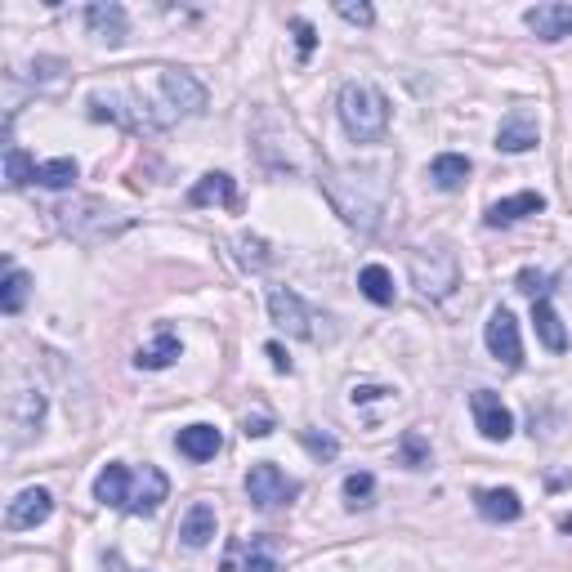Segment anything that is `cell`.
Here are the masks:
<instances>
[{
	"mask_svg": "<svg viewBox=\"0 0 572 572\" xmlns=\"http://www.w3.org/2000/svg\"><path fill=\"white\" fill-rule=\"evenodd\" d=\"M340 126L354 143H380L389 130V99L367 81H349L340 90Z\"/></svg>",
	"mask_w": 572,
	"mask_h": 572,
	"instance_id": "2",
	"label": "cell"
},
{
	"mask_svg": "<svg viewBox=\"0 0 572 572\" xmlns=\"http://www.w3.org/2000/svg\"><path fill=\"white\" fill-rule=\"evenodd\" d=\"M36 179V161L27 157L23 148H14V143H9L5 148V184L9 188H23V184H32Z\"/></svg>",
	"mask_w": 572,
	"mask_h": 572,
	"instance_id": "26",
	"label": "cell"
},
{
	"mask_svg": "<svg viewBox=\"0 0 572 572\" xmlns=\"http://www.w3.org/2000/svg\"><path fill=\"white\" fill-rule=\"evenodd\" d=\"M358 286L371 304H394V278H389L385 264H367V269L358 273Z\"/></svg>",
	"mask_w": 572,
	"mask_h": 572,
	"instance_id": "24",
	"label": "cell"
},
{
	"mask_svg": "<svg viewBox=\"0 0 572 572\" xmlns=\"http://www.w3.org/2000/svg\"><path fill=\"white\" fill-rule=\"evenodd\" d=\"M385 389H376V385H358L354 389V403H371V398H380Z\"/></svg>",
	"mask_w": 572,
	"mask_h": 572,
	"instance_id": "37",
	"label": "cell"
},
{
	"mask_svg": "<svg viewBox=\"0 0 572 572\" xmlns=\"http://www.w3.org/2000/svg\"><path fill=\"white\" fill-rule=\"evenodd\" d=\"M470 412H474V425H479V434L492 438V443H505V438L514 434L510 407H505L501 394H492V389H474V394H470Z\"/></svg>",
	"mask_w": 572,
	"mask_h": 572,
	"instance_id": "6",
	"label": "cell"
},
{
	"mask_svg": "<svg viewBox=\"0 0 572 572\" xmlns=\"http://www.w3.org/2000/svg\"><path fill=\"white\" fill-rule=\"evenodd\" d=\"M546 211V197L541 193H519V197H505V202L497 206H488V228H505V224H514V219H523V215H541Z\"/></svg>",
	"mask_w": 572,
	"mask_h": 572,
	"instance_id": "16",
	"label": "cell"
},
{
	"mask_svg": "<svg viewBox=\"0 0 572 572\" xmlns=\"http://www.w3.org/2000/svg\"><path fill=\"white\" fill-rule=\"evenodd\" d=\"M523 23L532 27V32L541 36V41H564V36H572V5H564V0H546V5H532L528 14H523Z\"/></svg>",
	"mask_w": 572,
	"mask_h": 572,
	"instance_id": "9",
	"label": "cell"
},
{
	"mask_svg": "<svg viewBox=\"0 0 572 572\" xmlns=\"http://www.w3.org/2000/svg\"><path fill=\"white\" fill-rule=\"evenodd\" d=\"M175 447L188 456V461H215V452L224 447V438H219L215 425H188V429H179Z\"/></svg>",
	"mask_w": 572,
	"mask_h": 572,
	"instance_id": "15",
	"label": "cell"
},
{
	"mask_svg": "<svg viewBox=\"0 0 572 572\" xmlns=\"http://www.w3.org/2000/svg\"><path fill=\"white\" fill-rule=\"evenodd\" d=\"M27 286H32V278H27L23 269H9L5 282H0V309H5V313H18V309H23Z\"/></svg>",
	"mask_w": 572,
	"mask_h": 572,
	"instance_id": "27",
	"label": "cell"
},
{
	"mask_svg": "<svg viewBox=\"0 0 572 572\" xmlns=\"http://www.w3.org/2000/svg\"><path fill=\"white\" fill-rule=\"evenodd\" d=\"M264 434H273L269 416H246V438H264Z\"/></svg>",
	"mask_w": 572,
	"mask_h": 572,
	"instance_id": "35",
	"label": "cell"
},
{
	"mask_svg": "<svg viewBox=\"0 0 572 572\" xmlns=\"http://www.w3.org/2000/svg\"><path fill=\"white\" fill-rule=\"evenodd\" d=\"M206 112V90L193 72L179 68H157V90L143 94V85H130L121 99L112 94H90V117L112 121V126H135V130H161L179 117H202Z\"/></svg>",
	"mask_w": 572,
	"mask_h": 572,
	"instance_id": "1",
	"label": "cell"
},
{
	"mask_svg": "<svg viewBox=\"0 0 572 572\" xmlns=\"http://www.w3.org/2000/svg\"><path fill=\"white\" fill-rule=\"evenodd\" d=\"M456 278H461V269H456V255L443 251V246H434V251H416L412 255V282L421 286L425 300H443V295H452Z\"/></svg>",
	"mask_w": 572,
	"mask_h": 572,
	"instance_id": "3",
	"label": "cell"
},
{
	"mask_svg": "<svg viewBox=\"0 0 572 572\" xmlns=\"http://www.w3.org/2000/svg\"><path fill=\"white\" fill-rule=\"evenodd\" d=\"M76 175H81V170H76L72 157H54V161H41V166H36V184L41 188H72Z\"/></svg>",
	"mask_w": 572,
	"mask_h": 572,
	"instance_id": "25",
	"label": "cell"
},
{
	"mask_svg": "<svg viewBox=\"0 0 572 572\" xmlns=\"http://www.w3.org/2000/svg\"><path fill=\"white\" fill-rule=\"evenodd\" d=\"M179 354H184L179 336H175L170 327H161L157 340H152L148 349H139V354H135V367H139V371H161V367H170V362H175Z\"/></svg>",
	"mask_w": 572,
	"mask_h": 572,
	"instance_id": "19",
	"label": "cell"
},
{
	"mask_svg": "<svg viewBox=\"0 0 572 572\" xmlns=\"http://www.w3.org/2000/svg\"><path fill=\"white\" fill-rule=\"evenodd\" d=\"M300 443L309 447L313 456H318V461H331V456L340 452V443L331 434H318V429H300Z\"/></svg>",
	"mask_w": 572,
	"mask_h": 572,
	"instance_id": "30",
	"label": "cell"
},
{
	"mask_svg": "<svg viewBox=\"0 0 572 572\" xmlns=\"http://www.w3.org/2000/svg\"><path fill=\"white\" fill-rule=\"evenodd\" d=\"M179 541H184L188 550H202L215 541V505L197 501L193 510L184 514V523H179Z\"/></svg>",
	"mask_w": 572,
	"mask_h": 572,
	"instance_id": "14",
	"label": "cell"
},
{
	"mask_svg": "<svg viewBox=\"0 0 572 572\" xmlns=\"http://www.w3.org/2000/svg\"><path fill=\"white\" fill-rule=\"evenodd\" d=\"M559 291L572 295V264H564V273H559Z\"/></svg>",
	"mask_w": 572,
	"mask_h": 572,
	"instance_id": "38",
	"label": "cell"
},
{
	"mask_svg": "<svg viewBox=\"0 0 572 572\" xmlns=\"http://www.w3.org/2000/svg\"><path fill=\"white\" fill-rule=\"evenodd\" d=\"M336 14L345 18V23H358V27H371V23H376V9H371L367 0H340Z\"/></svg>",
	"mask_w": 572,
	"mask_h": 572,
	"instance_id": "31",
	"label": "cell"
},
{
	"mask_svg": "<svg viewBox=\"0 0 572 572\" xmlns=\"http://www.w3.org/2000/svg\"><path fill=\"white\" fill-rule=\"evenodd\" d=\"M429 179H434V188H443V193H456V188L470 179V157L443 152V157H434V166H429Z\"/></svg>",
	"mask_w": 572,
	"mask_h": 572,
	"instance_id": "21",
	"label": "cell"
},
{
	"mask_svg": "<svg viewBox=\"0 0 572 572\" xmlns=\"http://www.w3.org/2000/svg\"><path fill=\"white\" fill-rule=\"evenodd\" d=\"M188 202L193 206H237V184H233V175H224V170H215V175H202L197 179V188L188 193Z\"/></svg>",
	"mask_w": 572,
	"mask_h": 572,
	"instance_id": "20",
	"label": "cell"
},
{
	"mask_svg": "<svg viewBox=\"0 0 572 572\" xmlns=\"http://www.w3.org/2000/svg\"><path fill=\"white\" fill-rule=\"evenodd\" d=\"M398 456H403L407 470H421V465H429V443L421 429H407L403 443H398Z\"/></svg>",
	"mask_w": 572,
	"mask_h": 572,
	"instance_id": "28",
	"label": "cell"
},
{
	"mask_svg": "<svg viewBox=\"0 0 572 572\" xmlns=\"http://www.w3.org/2000/svg\"><path fill=\"white\" fill-rule=\"evenodd\" d=\"M85 27H90L94 41H103V45H121V41H126V9L112 5V0H108V5L99 0V5L85 9Z\"/></svg>",
	"mask_w": 572,
	"mask_h": 572,
	"instance_id": "11",
	"label": "cell"
},
{
	"mask_svg": "<svg viewBox=\"0 0 572 572\" xmlns=\"http://www.w3.org/2000/svg\"><path fill=\"white\" fill-rule=\"evenodd\" d=\"M264 354L273 358V367H278V371H291V358H286V349H282V345H269Z\"/></svg>",
	"mask_w": 572,
	"mask_h": 572,
	"instance_id": "36",
	"label": "cell"
},
{
	"mask_svg": "<svg viewBox=\"0 0 572 572\" xmlns=\"http://www.w3.org/2000/svg\"><path fill=\"white\" fill-rule=\"evenodd\" d=\"M237 246H242V264H255V269H260L264 264V242L260 237H242Z\"/></svg>",
	"mask_w": 572,
	"mask_h": 572,
	"instance_id": "34",
	"label": "cell"
},
{
	"mask_svg": "<svg viewBox=\"0 0 572 572\" xmlns=\"http://www.w3.org/2000/svg\"><path fill=\"white\" fill-rule=\"evenodd\" d=\"M532 322H537L541 345H546L550 354H564V349H568V331H564V322H559L555 304H550V300H532Z\"/></svg>",
	"mask_w": 572,
	"mask_h": 572,
	"instance_id": "18",
	"label": "cell"
},
{
	"mask_svg": "<svg viewBox=\"0 0 572 572\" xmlns=\"http://www.w3.org/2000/svg\"><path fill=\"white\" fill-rule=\"evenodd\" d=\"M233 572H282L278 564V546H273V537H255L251 546L242 550V568Z\"/></svg>",
	"mask_w": 572,
	"mask_h": 572,
	"instance_id": "23",
	"label": "cell"
},
{
	"mask_svg": "<svg viewBox=\"0 0 572 572\" xmlns=\"http://www.w3.org/2000/svg\"><path fill=\"white\" fill-rule=\"evenodd\" d=\"M488 349H492V358L505 362V367H519L523 362V340H519V322H514V313L510 309H492V318H488Z\"/></svg>",
	"mask_w": 572,
	"mask_h": 572,
	"instance_id": "8",
	"label": "cell"
},
{
	"mask_svg": "<svg viewBox=\"0 0 572 572\" xmlns=\"http://www.w3.org/2000/svg\"><path fill=\"white\" fill-rule=\"evenodd\" d=\"M50 510H54V497L45 488H27V492H18L14 501H9V510H5V523L14 532H23V528H36V523H45L50 519Z\"/></svg>",
	"mask_w": 572,
	"mask_h": 572,
	"instance_id": "10",
	"label": "cell"
},
{
	"mask_svg": "<svg viewBox=\"0 0 572 572\" xmlns=\"http://www.w3.org/2000/svg\"><path fill=\"white\" fill-rule=\"evenodd\" d=\"M41 421H45V398L41 394H32V389H23L18 394V403H14V429H18V443H23L32 429H41Z\"/></svg>",
	"mask_w": 572,
	"mask_h": 572,
	"instance_id": "22",
	"label": "cell"
},
{
	"mask_svg": "<svg viewBox=\"0 0 572 572\" xmlns=\"http://www.w3.org/2000/svg\"><path fill=\"white\" fill-rule=\"evenodd\" d=\"M269 318H273V327H278V331H286V336L313 340V313H309V304H304L295 291H286V286H273V291H269Z\"/></svg>",
	"mask_w": 572,
	"mask_h": 572,
	"instance_id": "5",
	"label": "cell"
},
{
	"mask_svg": "<svg viewBox=\"0 0 572 572\" xmlns=\"http://www.w3.org/2000/svg\"><path fill=\"white\" fill-rule=\"evenodd\" d=\"M126 488H130V465L112 461V465H103L99 479H94V501L121 510V505H126Z\"/></svg>",
	"mask_w": 572,
	"mask_h": 572,
	"instance_id": "17",
	"label": "cell"
},
{
	"mask_svg": "<svg viewBox=\"0 0 572 572\" xmlns=\"http://www.w3.org/2000/svg\"><path fill=\"white\" fill-rule=\"evenodd\" d=\"M371 492H376V479H371L367 470H358V474H349V479H345V497H349V505H354V510L371 501Z\"/></svg>",
	"mask_w": 572,
	"mask_h": 572,
	"instance_id": "29",
	"label": "cell"
},
{
	"mask_svg": "<svg viewBox=\"0 0 572 572\" xmlns=\"http://www.w3.org/2000/svg\"><path fill=\"white\" fill-rule=\"evenodd\" d=\"M295 41H300V59H309V54H313V45H318V36H313V27L309 23H304V18H295Z\"/></svg>",
	"mask_w": 572,
	"mask_h": 572,
	"instance_id": "33",
	"label": "cell"
},
{
	"mask_svg": "<svg viewBox=\"0 0 572 572\" xmlns=\"http://www.w3.org/2000/svg\"><path fill=\"white\" fill-rule=\"evenodd\" d=\"M474 505H479V514L492 523H514L523 514V501L514 488H483V492H474Z\"/></svg>",
	"mask_w": 572,
	"mask_h": 572,
	"instance_id": "13",
	"label": "cell"
},
{
	"mask_svg": "<svg viewBox=\"0 0 572 572\" xmlns=\"http://www.w3.org/2000/svg\"><path fill=\"white\" fill-rule=\"evenodd\" d=\"M497 148L501 152H528V148H537V117H532L528 108H514L510 117L501 121V130H497Z\"/></svg>",
	"mask_w": 572,
	"mask_h": 572,
	"instance_id": "12",
	"label": "cell"
},
{
	"mask_svg": "<svg viewBox=\"0 0 572 572\" xmlns=\"http://www.w3.org/2000/svg\"><path fill=\"white\" fill-rule=\"evenodd\" d=\"M519 291L532 295V300H546L550 278H546V273H537V269H523V273H519Z\"/></svg>",
	"mask_w": 572,
	"mask_h": 572,
	"instance_id": "32",
	"label": "cell"
},
{
	"mask_svg": "<svg viewBox=\"0 0 572 572\" xmlns=\"http://www.w3.org/2000/svg\"><path fill=\"white\" fill-rule=\"evenodd\" d=\"M246 497L260 505V510H273V505H286L300 497V483H295L291 474H282L273 461H260L246 474Z\"/></svg>",
	"mask_w": 572,
	"mask_h": 572,
	"instance_id": "4",
	"label": "cell"
},
{
	"mask_svg": "<svg viewBox=\"0 0 572 572\" xmlns=\"http://www.w3.org/2000/svg\"><path fill=\"white\" fill-rule=\"evenodd\" d=\"M559 528H564V532H572V514H568V519H564V523H559Z\"/></svg>",
	"mask_w": 572,
	"mask_h": 572,
	"instance_id": "39",
	"label": "cell"
},
{
	"mask_svg": "<svg viewBox=\"0 0 572 572\" xmlns=\"http://www.w3.org/2000/svg\"><path fill=\"white\" fill-rule=\"evenodd\" d=\"M170 492V479L157 470V465H143V470H130V488H126V514H152Z\"/></svg>",
	"mask_w": 572,
	"mask_h": 572,
	"instance_id": "7",
	"label": "cell"
}]
</instances>
